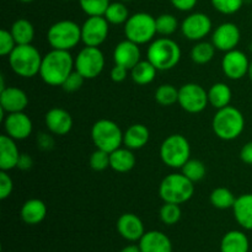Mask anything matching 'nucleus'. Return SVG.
Instances as JSON below:
<instances>
[{
    "label": "nucleus",
    "mask_w": 252,
    "mask_h": 252,
    "mask_svg": "<svg viewBox=\"0 0 252 252\" xmlns=\"http://www.w3.org/2000/svg\"><path fill=\"white\" fill-rule=\"evenodd\" d=\"M233 212L235 220L241 228L252 230V193H245L236 197Z\"/></svg>",
    "instance_id": "obj_25"
},
{
    "label": "nucleus",
    "mask_w": 252,
    "mask_h": 252,
    "mask_svg": "<svg viewBox=\"0 0 252 252\" xmlns=\"http://www.w3.org/2000/svg\"><path fill=\"white\" fill-rule=\"evenodd\" d=\"M212 27L213 24L208 15L203 12H193L185 17L180 29L184 37H186L187 39L198 42L211 33Z\"/></svg>",
    "instance_id": "obj_13"
},
{
    "label": "nucleus",
    "mask_w": 252,
    "mask_h": 252,
    "mask_svg": "<svg viewBox=\"0 0 252 252\" xmlns=\"http://www.w3.org/2000/svg\"><path fill=\"white\" fill-rule=\"evenodd\" d=\"M250 62L246 54L239 49L225 52L221 59V69L226 78L231 80H240L248 75Z\"/></svg>",
    "instance_id": "obj_14"
},
{
    "label": "nucleus",
    "mask_w": 252,
    "mask_h": 252,
    "mask_svg": "<svg viewBox=\"0 0 252 252\" xmlns=\"http://www.w3.org/2000/svg\"><path fill=\"white\" fill-rule=\"evenodd\" d=\"M19 1H21V2H32V1H34V0H19Z\"/></svg>",
    "instance_id": "obj_51"
},
{
    "label": "nucleus",
    "mask_w": 252,
    "mask_h": 252,
    "mask_svg": "<svg viewBox=\"0 0 252 252\" xmlns=\"http://www.w3.org/2000/svg\"><path fill=\"white\" fill-rule=\"evenodd\" d=\"M105 19L110 25H125L129 19V11L123 1L111 2L105 12Z\"/></svg>",
    "instance_id": "obj_32"
},
{
    "label": "nucleus",
    "mask_w": 252,
    "mask_h": 252,
    "mask_svg": "<svg viewBox=\"0 0 252 252\" xmlns=\"http://www.w3.org/2000/svg\"><path fill=\"white\" fill-rule=\"evenodd\" d=\"M214 134L223 140H234L240 137L245 128V118L240 110L226 106L217 111L212 121Z\"/></svg>",
    "instance_id": "obj_3"
},
{
    "label": "nucleus",
    "mask_w": 252,
    "mask_h": 252,
    "mask_svg": "<svg viewBox=\"0 0 252 252\" xmlns=\"http://www.w3.org/2000/svg\"><path fill=\"white\" fill-rule=\"evenodd\" d=\"M158 34L162 37H169L174 34L179 29V21L176 16L171 14H161L155 19Z\"/></svg>",
    "instance_id": "obj_34"
},
{
    "label": "nucleus",
    "mask_w": 252,
    "mask_h": 252,
    "mask_svg": "<svg viewBox=\"0 0 252 252\" xmlns=\"http://www.w3.org/2000/svg\"><path fill=\"white\" fill-rule=\"evenodd\" d=\"M160 219L166 225H174V224L179 223L181 219V208L180 204L175 203H165L164 206L160 208Z\"/></svg>",
    "instance_id": "obj_38"
},
{
    "label": "nucleus",
    "mask_w": 252,
    "mask_h": 252,
    "mask_svg": "<svg viewBox=\"0 0 252 252\" xmlns=\"http://www.w3.org/2000/svg\"><path fill=\"white\" fill-rule=\"evenodd\" d=\"M16 46L17 44L15 42L14 37H12L11 32L2 29L0 31V56H10V53L14 51Z\"/></svg>",
    "instance_id": "obj_41"
},
{
    "label": "nucleus",
    "mask_w": 252,
    "mask_h": 252,
    "mask_svg": "<svg viewBox=\"0 0 252 252\" xmlns=\"http://www.w3.org/2000/svg\"><path fill=\"white\" fill-rule=\"evenodd\" d=\"M182 174L187 177L189 180H191L192 182H198L201 180L204 179L207 174L206 165L201 161V160L197 159H189L184 166L181 167Z\"/></svg>",
    "instance_id": "obj_36"
},
{
    "label": "nucleus",
    "mask_w": 252,
    "mask_h": 252,
    "mask_svg": "<svg viewBox=\"0 0 252 252\" xmlns=\"http://www.w3.org/2000/svg\"><path fill=\"white\" fill-rule=\"evenodd\" d=\"M248 76H249V78H250V80L252 81V62H250V66H249Z\"/></svg>",
    "instance_id": "obj_50"
},
{
    "label": "nucleus",
    "mask_w": 252,
    "mask_h": 252,
    "mask_svg": "<svg viewBox=\"0 0 252 252\" xmlns=\"http://www.w3.org/2000/svg\"><path fill=\"white\" fill-rule=\"evenodd\" d=\"M155 17L148 12H137L130 15L125 24V36L137 44H145L154 41L157 34Z\"/></svg>",
    "instance_id": "obj_9"
},
{
    "label": "nucleus",
    "mask_w": 252,
    "mask_h": 252,
    "mask_svg": "<svg viewBox=\"0 0 252 252\" xmlns=\"http://www.w3.org/2000/svg\"><path fill=\"white\" fill-rule=\"evenodd\" d=\"M41 53L32 44H19L9 56L11 70L21 78H33L39 74L42 64Z\"/></svg>",
    "instance_id": "obj_4"
},
{
    "label": "nucleus",
    "mask_w": 252,
    "mask_h": 252,
    "mask_svg": "<svg viewBox=\"0 0 252 252\" xmlns=\"http://www.w3.org/2000/svg\"><path fill=\"white\" fill-rule=\"evenodd\" d=\"M14 189V181L7 174V171H0V199H6L10 197Z\"/></svg>",
    "instance_id": "obj_43"
},
{
    "label": "nucleus",
    "mask_w": 252,
    "mask_h": 252,
    "mask_svg": "<svg viewBox=\"0 0 252 252\" xmlns=\"http://www.w3.org/2000/svg\"><path fill=\"white\" fill-rule=\"evenodd\" d=\"M216 47L212 42L198 41L191 49V59L193 63L203 65L209 63L214 58L216 54Z\"/></svg>",
    "instance_id": "obj_31"
},
{
    "label": "nucleus",
    "mask_w": 252,
    "mask_h": 252,
    "mask_svg": "<svg viewBox=\"0 0 252 252\" xmlns=\"http://www.w3.org/2000/svg\"><path fill=\"white\" fill-rule=\"evenodd\" d=\"M75 70V61L69 51L52 49L42 58L39 76L49 86H62Z\"/></svg>",
    "instance_id": "obj_1"
},
{
    "label": "nucleus",
    "mask_w": 252,
    "mask_h": 252,
    "mask_svg": "<svg viewBox=\"0 0 252 252\" xmlns=\"http://www.w3.org/2000/svg\"><path fill=\"white\" fill-rule=\"evenodd\" d=\"M251 16H252V15H251Z\"/></svg>",
    "instance_id": "obj_53"
},
{
    "label": "nucleus",
    "mask_w": 252,
    "mask_h": 252,
    "mask_svg": "<svg viewBox=\"0 0 252 252\" xmlns=\"http://www.w3.org/2000/svg\"><path fill=\"white\" fill-rule=\"evenodd\" d=\"M21 219L29 225H37L42 223L47 216V206L38 198H31L25 202L20 211Z\"/></svg>",
    "instance_id": "obj_23"
},
{
    "label": "nucleus",
    "mask_w": 252,
    "mask_h": 252,
    "mask_svg": "<svg viewBox=\"0 0 252 252\" xmlns=\"http://www.w3.org/2000/svg\"><path fill=\"white\" fill-rule=\"evenodd\" d=\"M194 185L184 174H170L165 177L159 186L160 198L165 203L182 204L192 198Z\"/></svg>",
    "instance_id": "obj_5"
},
{
    "label": "nucleus",
    "mask_w": 252,
    "mask_h": 252,
    "mask_svg": "<svg viewBox=\"0 0 252 252\" xmlns=\"http://www.w3.org/2000/svg\"><path fill=\"white\" fill-rule=\"evenodd\" d=\"M135 155L128 148H118L110 153V167L116 172L126 174L135 166Z\"/></svg>",
    "instance_id": "obj_26"
},
{
    "label": "nucleus",
    "mask_w": 252,
    "mask_h": 252,
    "mask_svg": "<svg viewBox=\"0 0 252 252\" xmlns=\"http://www.w3.org/2000/svg\"><path fill=\"white\" fill-rule=\"evenodd\" d=\"M142 252H172V244L167 235L158 230L145 233L139 240Z\"/></svg>",
    "instance_id": "obj_22"
},
{
    "label": "nucleus",
    "mask_w": 252,
    "mask_h": 252,
    "mask_svg": "<svg viewBox=\"0 0 252 252\" xmlns=\"http://www.w3.org/2000/svg\"><path fill=\"white\" fill-rule=\"evenodd\" d=\"M44 123L49 132L54 135H65L73 128V117L64 108H51L44 116Z\"/></svg>",
    "instance_id": "obj_18"
},
{
    "label": "nucleus",
    "mask_w": 252,
    "mask_h": 252,
    "mask_svg": "<svg viewBox=\"0 0 252 252\" xmlns=\"http://www.w3.org/2000/svg\"><path fill=\"white\" fill-rule=\"evenodd\" d=\"M160 158L166 166L181 169L191 159V145L182 134H171L160 145Z\"/></svg>",
    "instance_id": "obj_7"
},
{
    "label": "nucleus",
    "mask_w": 252,
    "mask_h": 252,
    "mask_svg": "<svg viewBox=\"0 0 252 252\" xmlns=\"http://www.w3.org/2000/svg\"><path fill=\"white\" fill-rule=\"evenodd\" d=\"M110 32L105 16H89L81 25V42L88 47H100Z\"/></svg>",
    "instance_id": "obj_12"
},
{
    "label": "nucleus",
    "mask_w": 252,
    "mask_h": 252,
    "mask_svg": "<svg viewBox=\"0 0 252 252\" xmlns=\"http://www.w3.org/2000/svg\"><path fill=\"white\" fill-rule=\"evenodd\" d=\"M75 61V70L86 80L95 79L105 68V56L98 47L85 46L78 53Z\"/></svg>",
    "instance_id": "obj_10"
},
{
    "label": "nucleus",
    "mask_w": 252,
    "mask_h": 252,
    "mask_svg": "<svg viewBox=\"0 0 252 252\" xmlns=\"http://www.w3.org/2000/svg\"><path fill=\"white\" fill-rule=\"evenodd\" d=\"M16 140L7 134L0 137V170L10 171L17 166V161L21 155L16 145Z\"/></svg>",
    "instance_id": "obj_21"
},
{
    "label": "nucleus",
    "mask_w": 252,
    "mask_h": 252,
    "mask_svg": "<svg viewBox=\"0 0 252 252\" xmlns=\"http://www.w3.org/2000/svg\"><path fill=\"white\" fill-rule=\"evenodd\" d=\"M208 101L209 105L217 110L226 107L230 105L231 89L224 83L213 84L208 90Z\"/></svg>",
    "instance_id": "obj_28"
},
{
    "label": "nucleus",
    "mask_w": 252,
    "mask_h": 252,
    "mask_svg": "<svg viewBox=\"0 0 252 252\" xmlns=\"http://www.w3.org/2000/svg\"><path fill=\"white\" fill-rule=\"evenodd\" d=\"M240 159L248 165H252V142L246 143L240 150Z\"/></svg>",
    "instance_id": "obj_47"
},
{
    "label": "nucleus",
    "mask_w": 252,
    "mask_h": 252,
    "mask_svg": "<svg viewBox=\"0 0 252 252\" xmlns=\"http://www.w3.org/2000/svg\"><path fill=\"white\" fill-rule=\"evenodd\" d=\"M2 122H4L5 134L15 140L26 139L31 135L32 129H33L31 118L25 112L7 113Z\"/></svg>",
    "instance_id": "obj_16"
},
{
    "label": "nucleus",
    "mask_w": 252,
    "mask_h": 252,
    "mask_svg": "<svg viewBox=\"0 0 252 252\" xmlns=\"http://www.w3.org/2000/svg\"><path fill=\"white\" fill-rule=\"evenodd\" d=\"M172 6L180 11H191L197 5L198 0H170Z\"/></svg>",
    "instance_id": "obj_45"
},
{
    "label": "nucleus",
    "mask_w": 252,
    "mask_h": 252,
    "mask_svg": "<svg viewBox=\"0 0 252 252\" xmlns=\"http://www.w3.org/2000/svg\"><path fill=\"white\" fill-rule=\"evenodd\" d=\"M16 44H31L34 38V27L29 20L17 19L10 29Z\"/></svg>",
    "instance_id": "obj_29"
},
{
    "label": "nucleus",
    "mask_w": 252,
    "mask_h": 252,
    "mask_svg": "<svg viewBox=\"0 0 252 252\" xmlns=\"http://www.w3.org/2000/svg\"><path fill=\"white\" fill-rule=\"evenodd\" d=\"M37 145L42 150H49L53 148L54 140L52 135H49L48 133H41V134L37 135Z\"/></svg>",
    "instance_id": "obj_46"
},
{
    "label": "nucleus",
    "mask_w": 252,
    "mask_h": 252,
    "mask_svg": "<svg viewBox=\"0 0 252 252\" xmlns=\"http://www.w3.org/2000/svg\"><path fill=\"white\" fill-rule=\"evenodd\" d=\"M179 105L189 113H199L209 103L208 91L196 83H187L179 89Z\"/></svg>",
    "instance_id": "obj_11"
},
{
    "label": "nucleus",
    "mask_w": 252,
    "mask_h": 252,
    "mask_svg": "<svg viewBox=\"0 0 252 252\" xmlns=\"http://www.w3.org/2000/svg\"><path fill=\"white\" fill-rule=\"evenodd\" d=\"M47 41L52 49L70 51L81 42V26L71 20H61L49 27Z\"/></svg>",
    "instance_id": "obj_6"
},
{
    "label": "nucleus",
    "mask_w": 252,
    "mask_h": 252,
    "mask_svg": "<svg viewBox=\"0 0 252 252\" xmlns=\"http://www.w3.org/2000/svg\"><path fill=\"white\" fill-rule=\"evenodd\" d=\"M86 79L84 78L80 73L74 70L73 73L66 78V80L64 81L62 88H63L66 93H75V91H78L79 89H81V86H83L84 81Z\"/></svg>",
    "instance_id": "obj_42"
},
{
    "label": "nucleus",
    "mask_w": 252,
    "mask_h": 252,
    "mask_svg": "<svg viewBox=\"0 0 252 252\" xmlns=\"http://www.w3.org/2000/svg\"><path fill=\"white\" fill-rule=\"evenodd\" d=\"M29 105V97L24 90L15 86H7L0 91V108L1 113L24 112Z\"/></svg>",
    "instance_id": "obj_17"
},
{
    "label": "nucleus",
    "mask_w": 252,
    "mask_h": 252,
    "mask_svg": "<svg viewBox=\"0 0 252 252\" xmlns=\"http://www.w3.org/2000/svg\"><path fill=\"white\" fill-rule=\"evenodd\" d=\"M150 138V132L147 126L142 123H135L127 128L123 133V144L130 150H138L148 144Z\"/></svg>",
    "instance_id": "obj_24"
},
{
    "label": "nucleus",
    "mask_w": 252,
    "mask_h": 252,
    "mask_svg": "<svg viewBox=\"0 0 252 252\" xmlns=\"http://www.w3.org/2000/svg\"><path fill=\"white\" fill-rule=\"evenodd\" d=\"M155 100L161 106H172L179 101V90L171 84H162L155 91Z\"/></svg>",
    "instance_id": "obj_35"
},
{
    "label": "nucleus",
    "mask_w": 252,
    "mask_h": 252,
    "mask_svg": "<svg viewBox=\"0 0 252 252\" xmlns=\"http://www.w3.org/2000/svg\"><path fill=\"white\" fill-rule=\"evenodd\" d=\"M89 165L95 171H103L107 167H110V153L96 149L89 159Z\"/></svg>",
    "instance_id": "obj_40"
},
{
    "label": "nucleus",
    "mask_w": 252,
    "mask_h": 252,
    "mask_svg": "<svg viewBox=\"0 0 252 252\" xmlns=\"http://www.w3.org/2000/svg\"><path fill=\"white\" fill-rule=\"evenodd\" d=\"M181 48L174 39L160 37L150 42L147 51L148 61L158 70H170L179 64L181 59Z\"/></svg>",
    "instance_id": "obj_2"
},
{
    "label": "nucleus",
    "mask_w": 252,
    "mask_h": 252,
    "mask_svg": "<svg viewBox=\"0 0 252 252\" xmlns=\"http://www.w3.org/2000/svg\"><path fill=\"white\" fill-rule=\"evenodd\" d=\"M120 1H123V2H128V1H132V0H120Z\"/></svg>",
    "instance_id": "obj_52"
},
{
    "label": "nucleus",
    "mask_w": 252,
    "mask_h": 252,
    "mask_svg": "<svg viewBox=\"0 0 252 252\" xmlns=\"http://www.w3.org/2000/svg\"><path fill=\"white\" fill-rule=\"evenodd\" d=\"M79 4L88 16H103L111 2L110 0H79Z\"/></svg>",
    "instance_id": "obj_37"
},
{
    "label": "nucleus",
    "mask_w": 252,
    "mask_h": 252,
    "mask_svg": "<svg viewBox=\"0 0 252 252\" xmlns=\"http://www.w3.org/2000/svg\"><path fill=\"white\" fill-rule=\"evenodd\" d=\"M91 139L96 149L112 153L123 144V132L117 123L103 118L94 123L91 128Z\"/></svg>",
    "instance_id": "obj_8"
},
{
    "label": "nucleus",
    "mask_w": 252,
    "mask_h": 252,
    "mask_svg": "<svg viewBox=\"0 0 252 252\" xmlns=\"http://www.w3.org/2000/svg\"><path fill=\"white\" fill-rule=\"evenodd\" d=\"M158 69L149 61H140L134 68L130 69V76L138 85H148L154 81Z\"/></svg>",
    "instance_id": "obj_30"
},
{
    "label": "nucleus",
    "mask_w": 252,
    "mask_h": 252,
    "mask_svg": "<svg viewBox=\"0 0 252 252\" xmlns=\"http://www.w3.org/2000/svg\"><path fill=\"white\" fill-rule=\"evenodd\" d=\"M241 39V32L233 22H224L219 25L213 32L212 43L218 51L229 52L238 47Z\"/></svg>",
    "instance_id": "obj_15"
},
{
    "label": "nucleus",
    "mask_w": 252,
    "mask_h": 252,
    "mask_svg": "<svg viewBox=\"0 0 252 252\" xmlns=\"http://www.w3.org/2000/svg\"><path fill=\"white\" fill-rule=\"evenodd\" d=\"M121 252H142V251H140L139 245H138V246L128 245V246H126V248H123L122 251H121Z\"/></svg>",
    "instance_id": "obj_49"
},
{
    "label": "nucleus",
    "mask_w": 252,
    "mask_h": 252,
    "mask_svg": "<svg viewBox=\"0 0 252 252\" xmlns=\"http://www.w3.org/2000/svg\"><path fill=\"white\" fill-rule=\"evenodd\" d=\"M128 71L129 69L125 68L122 65H118V64H115L112 69H111V79H112L115 83H122L127 79Z\"/></svg>",
    "instance_id": "obj_44"
},
{
    "label": "nucleus",
    "mask_w": 252,
    "mask_h": 252,
    "mask_svg": "<svg viewBox=\"0 0 252 252\" xmlns=\"http://www.w3.org/2000/svg\"><path fill=\"white\" fill-rule=\"evenodd\" d=\"M209 199H211L212 206L216 207V208L229 209L233 208L234 203L236 201V197L234 196V193L230 189H225V187H218V189L212 191Z\"/></svg>",
    "instance_id": "obj_33"
},
{
    "label": "nucleus",
    "mask_w": 252,
    "mask_h": 252,
    "mask_svg": "<svg viewBox=\"0 0 252 252\" xmlns=\"http://www.w3.org/2000/svg\"><path fill=\"white\" fill-rule=\"evenodd\" d=\"M212 5L223 15H233L243 7L244 0H211Z\"/></svg>",
    "instance_id": "obj_39"
},
{
    "label": "nucleus",
    "mask_w": 252,
    "mask_h": 252,
    "mask_svg": "<svg viewBox=\"0 0 252 252\" xmlns=\"http://www.w3.org/2000/svg\"><path fill=\"white\" fill-rule=\"evenodd\" d=\"M250 243L245 233L231 230L223 236L220 243L221 252H249Z\"/></svg>",
    "instance_id": "obj_27"
},
{
    "label": "nucleus",
    "mask_w": 252,
    "mask_h": 252,
    "mask_svg": "<svg viewBox=\"0 0 252 252\" xmlns=\"http://www.w3.org/2000/svg\"><path fill=\"white\" fill-rule=\"evenodd\" d=\"M113 61H115V64L125 66L130 70L142 61L140 59L139 44L134 43L127 38L120 42L113 51Z\"/></svg>",
    "instance_id": "obj_19"
},
{
    "label": "nucleus",
    "mask_w": 252,
    "mask_h": 252,
    "mask_svg": "<svg viewBox=\"0 0 252 252\" xmlns=\"http://www.w3.org/2000/svg\"><path fill=\"white\" fill-rule=\"evenodd\" d=\"M117 230L120 235L128 241L140 240L145 234L142 219L133 213H125L118 218Z\"/></svg>",
    "instance_id": "obj_20"
},
{
    "label": "nucleus",
    "mask_w": 252,
    "mask_h": 252,
    "mask_svg": "<svg viewBox=\"0 0 252 252\" xmlns=\"http://www.w3.org/2000/svg\"><path fill=\"white\" fill-rule=\"evenodd\" d=\"M32 165H33V160H32V158L30 157L29 154H21L19 158V161H17V169L22 170V171H27V170H30L32 167Z\"/></svg>",
    "instance_id": "obj_48"
}]
</instances>
